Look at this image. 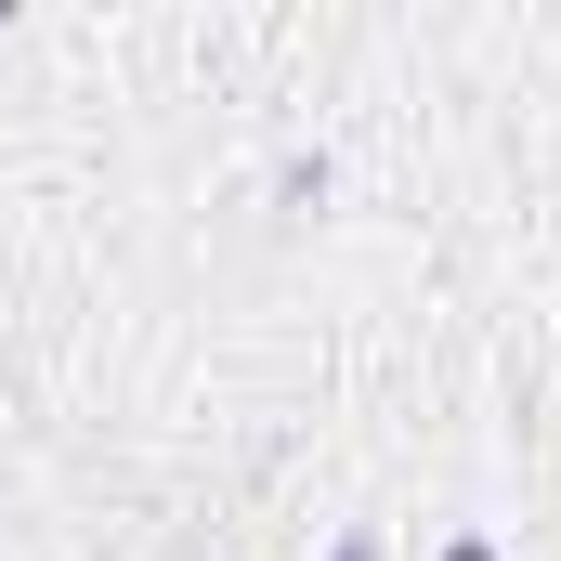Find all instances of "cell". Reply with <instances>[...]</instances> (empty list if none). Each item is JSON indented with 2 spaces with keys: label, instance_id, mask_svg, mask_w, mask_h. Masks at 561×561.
<instances>
[{
  "label": "cell",
  "instance_id": "obj_1",
  "mask_svg": "<svg viewBox=\"0 0 561 561\" xmlns=\"http://www.w3.org/2000/svg\"><path fill=\"white\" fill-rule=\"evenodd\" d=\"M327 561H379V536H340V549H327Z\"/></svg>",
  "mask_w": 561,
  "mask_h": 561
},
{
  "label": "cell",
  "instance_id": "obj_2",
  "mask_svg": "<svg viewBox=\"0 0 561 561\" xmlns=\"http://www.w3.org/2000/svg\"><path fill=\"white\" fill-rule=\"evenodd\" d=\"M444 561H496V549H483V536H457V549H444Z\"/></svg>",
  "mask_w": 561,
  "mask_h": 561
}]
</instances>
